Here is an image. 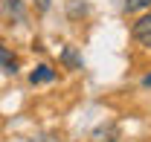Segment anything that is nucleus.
<instances>
[{
    "label": "nucleus",
    "instance_id": "2",
    "mask_svg": "<svg viewBox=\"0 0 151 142\" xmlns=\"http://www.w3.org/2000/svg\"><path fill=\"white\" fill-rule=\"evenodd\" d=\"M131 35L137 44H142V47H151V15H142V18L134 23Z\"/></svg>",
    "mask_w": 151,
    "mask_h": 142
},
{
    "label": "nucleus",
    "instance_id": "7",
    "mask_svg": "<svg viewBox=\"0 0 151 142\" xmlns=\"http://www.w3.org/2000/svg\"><path fill=\"white\" fill-rule=\"evenodd\" d=\"M38 9H41V12H47V9H50V0H38Z\"/></svg>",
    "mask_w": 151,
    "mask_h": 142
},
{
    "label": "nucleus",
    "instance_id": "4",
    "mask_svg": "<svg viewBox=\"0 0 151 142\" xmlns=\"http://www.w3.org/2000/svg\"><path fill=\"white\" fill-rule=\"evenodd\" d=\"M0 67H3L6 72H15V70H18V58L12 55V49H6L3 44H0Z\"/></svg>",
    "mask_w": 151,
    "mask_h": 142
},
{
    "label": "nucleus",
    "instance_id": "1",
    "mask_svg": "<svg viewBox=\"0 0 151 142\" xmlns=\"http://www.w3.org/2000/svg\"><path fill=\"white\" fill-rule=\"evenodd\" d=\"M0 18L9 20V23L26 20V6H23V0H0Z\"/></svg>",
    "mask_w": 151,
    "mask_h": 142
},
{
    "label": "nucleus",
    "instance_id": "8",
    "mask_svg": "<svg viewBox=\"0 0 151 142\" xmlns=\"http://www.w3.org/2000/svg\"><path fill=\"white\" fill-rule=\"evenodd\" d=\"M142 87H151V75H145V78H142Z\"/></svg>",
    "mask_w": 151,
    "mask_h": 142
},
{
    "label": "nucleus",
    "instance_id": "3",
    "mask_svg": "<svg viewBox=\"0 0 151 142\" xmlns=\"http://www.w3.org/2000/svg\"><path fill=\"white\" fill-rule=\"evenodd\" d=\"M29 81H32V84H47V81H55V70H52V67H47V64H41V67H35V70H32Z\"/></svg>",
    "mask_w": 151,
    "mask_h": 142
},
{
    "label": "nucleus",
    "instance_id": "6",
    "mask_svg": "<svg viewBox=\"0 0 151 142\" xmlns=\"http://www.w3.org/2000/svg\"><path fill=\"white\" fill-rule=\"evenodd\" d=\"M61 58H64V64H70V67H81V58H78L73 49H64V52H61Z\"/></svg>",
    "mask_w": 151,
    "mask_h": 142
},
{
    "label": "nucleus",
    "instance_id": "5",
    "mask_svg": "<svg viewBox=\"0 0 151 142\" xmlns=\"http://www.w3.org/2000/svg\"><path fill=\"white\" fill-rule=\"evenodd\" d=\"M122 6H125V12H139V9H148L151 0H122Z\"/></svg>",
    "mask_w": 151,
    "mask_h": 142
}]
</instances>
